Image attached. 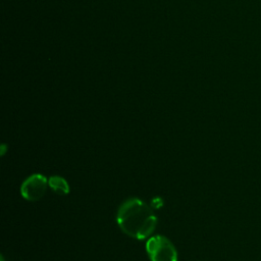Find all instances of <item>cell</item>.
Here are the masks:
<instances>
[{"label":"cell","instance_id":"2","mask_svg":"<svg viewBox=\"0 0 261 261\" xmlns=\"http://www.w3.org/2000/svg\"><path fill=\"white\" fill-rule=\"evenodd\" d=\"M146 251L151 261H177L174 245L163 236L151 237L146 243Z\"/></svg>","mask_w":261,"mask_h":261},{"label":"cell","instance_id":"3","mask_svg":"<svg viewBox=\"0 0 261 261\" xmlns=\"http://www.w3.org/2000/svg\"><path fill=\"white\" fill-rule=\"evenodd\" d=\"M48 179L41 173H34L27 177L20 187L21 196L28 201H39L46 193Z\"/></svg>","mask_w":261,"mask_h":261},{"label":"cell","instance_id":"5","mask_svg":"<svg viewBox=\"0 0 261 261\" xmlns=\"http://www.w3.org/2000/svg\"><path fill=\"white\" fill-rule=\"evenodd\" d=\"M1 261H4V259H3V258H1Z\"/></svg>","mask_w":261,"mask_h":261},{"label":"cell","instance_id":"4","mask_svg":"<svg viewBox=\"0 0 261 261\" xmlns=\"http://www.w3.org/2000/svg\"><path fill=\"white\" fill-rule=\"evenodd\" d=\"M51 190L58 195H67L69 193V186L65 178L60 175H52L48 179Z\"/></svg>","mask_w":261,"mask_h":261},{"label":"cell","instance_id":"1","mask_svg":"<svg viewBox=\"0 0 261 261\" xmlns=\"http://www.w3.org/2000/svg\"><path fill=\"white\" fill-rule=\"evenodd\" d=\"M116 221L125 234L145 240L155 230L157 216L147 203L139 198H129L119 206Z\"/></svg>","mask_w":261,"mask_h":261}]
</instances>
